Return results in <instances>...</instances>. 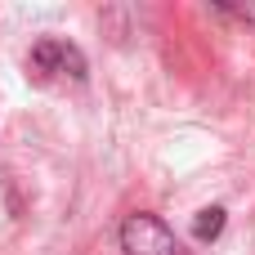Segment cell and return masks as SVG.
I'll use <instances>...</instances> for the list:
<instances>
[{"label":"cell","mask_w":255,"mask_h":255,"mask_svg":"<svg viewBox=\"0 0 255 255\" xmlns=\"http://www.w3.org/2000/svg\"><path fill=\"white\" fill-rule=\"evenodd\" d=\"M121 251L126 255H184L179 242H175V233L166 229V220L143 215V211L121 224Z\"/></svg>","instance_id":"2"},{"label":"cell","mask_w":255,"mask_h":255,"mask_svg":"<svg viewBox=\"0 0 255 255\" xmlns=\"http://www.w3.org/2000/svg\"><path fill=\"white\" fill-rule=\"evenodd\" d=\"M85 76H90L85 54L63 36H45V40H36L27 49V81L31 85L54 90V85H81Z\"/></svg>","instance_id":"1"},{"label":"cell","mask_w":255,"mask_h":255,"mask_svg":"<svg viewBox=\"0 0 255 255\" xmlns=\"http://www.w3.org/2000/svg\"><path fill=\"white\" fill-rule=\"evenodd\" d=\"M220 233H224V211H220V206L197 211V220H193V238H197V242H215Z\"/></svg>","instance_id":"3"},{"label":"cell","mask_w":255,"mask_h":255,"mask_svg":"<svg viewBox=\"0 0 255 255\" xmlns=\"http://www.w3.org/2000/svg\"><path fill=\"white\" fill-rule=\"evenodd\" d=\"M229 13H238V18H247V22H255V4H224Z\"/></svg>","instance_id":"4"}]
</instances>
